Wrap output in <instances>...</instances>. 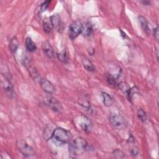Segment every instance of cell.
<instances>
[{
    "label": "cell",
    "instance_id": "cell-1",
    "mask_svg": "<svg viewBox=\"0 0 159 159\" xmlns=\"http://www.w3.org/2000/svg\"><path fill=\"white\" fill-rule=\"evenodd\" d=\"M87 147L86 141L82 137H77L70 144V151L74 157L84 152Z\"/></svg>",
    "mask_w": 159,
    "mask_h": 159
},
{
    "label": "cell",
    "instance_id": "cell-2",
    "mask_svg": "<svg viewBox=\"0 0 159 159\" xmlns=\"http://www.w3.org/2000/svg\"><path fill=\"white\" fill-rule=\"evenodd\" d=\"M52 138L60 143L65 144L70 142L71 135L67 130L61 127H57L53 130Z\"/></svg>",
    "mask_w": 159,
    "mask_h": 159
},
{
    "label": "cell",
    "instance_id": "cell-3",
    "mask_svg": "<svg viewBox=\"0 0 159 159\" xmlns=\"http://www.w3.org/2000/svg\"><path fill=\"white\" fill-rule=\"evenodd\" d=\"M109 120L111 125L116 129L123 130L127 127V122L125 119L120 114H111Z\"/></svg>",
    "mask_w": 159,
    "mask_h": 159
},
{
    "label": "cell",
    "instance_id": "cell-4",
    "mask_svg": "<svg viewBox=\"0 0 159 159\" xmlns=\"http://www.w3.org/2000/svg\"><path fill=\"white\" fill-rule=\"evenodd\" d=\"M16 147L24 157H31L35 153L34 148L23 139H19L17 141Z\"/></svg>",
    "mask_w": 159,
    "mask_h": 159
},
{
    "label": "cell",
    "instance_id": "cell-5",
    "mask_svg": "<svg viewBox=\"0 0 159 159\" xmlns=\"http://www.w3.org/2000/svg\"><path fill=\"white\" fill-rule=\"evenodd\" d=\"M76 124L79 125V127L85 132L89 133L93 129V124L91 121L85 116L81 115L78 116L75 119Z\"/></svg>",
    "mask_w": 159,
    "mask_h": 159
},
{
    "label": "cell",
    "instance_id": "cell-6",
    "mask_svg": "<svg viewBox=\"0 0 159 159\" xmlns=\"http://www.w3.org/2000/svg\"><path fill=\"white\" fill-rule=\"evenodd\" d=\"M82 23L79 20L73 22L69 27L68 36L71 40L75 39L80 34H81Z\"/></svg>",
    "mask_w": 159,
    "mask_h": 159
},
{
    "label": "cell",
    "instance_id": "cell-7",
    "mask_svg": "<svg viewBox=\"0 0 159 159\" xmlns=\"http://www.w3.org/2000/svg\"><path fill=\"white\" fill-rule=\"evenodd\" d=\"M44 102L46 105L55 112H59L62 109L60 102L55 98L52 96H47L45 98Z\"/></svg>",
    "mask_w": 159,
    "mask_h": 159
},
{
    "label": "cell",
    "instance_id": "cell-8",
    "mask_svg": "<svg viewBox=\"0 0 159 159\" xmlns=\"http://www.w3.org/2000/svg\"><path fill=\"white\" fill-rule=\"evenodd\" d=\"M40 85L42 89L47 93L52 94L55 93V88L53 84L47 79L40 80Z\"/></svg>",
    "mask_w": 159,
    "mask_h": 159
},
{
    "label": "cell",
    "instance_id": "cell-9",
    "mask_svg": "<svg viewBox=\"0 0 159 159\" xmlns=\"http://www.w3.org/2000/svg\"><path fill=\"white\" fill-rule=\"evenodd\" d=\"M93 32V27L91 23L89 22H86L84 24H82V29H81V34L85 37H89L91 35Z\"/></svg>",
    "mask_w": 159,
    "mask_h": 159
},
{
    "label": "cell",
    "instance_id": "cell-10",
    "mask_svg": "<svg viewBox=\"0 0 159 159\" xmlns=\"http://www.w3.org/2000/svg\"><path fill=\"white\" fill-rule=\"evenodd\" d=\"M42 49L45 54L50 58H52L54 56V52L52 47L48 42H44L42 43Z\"/></svg>",
    "mask_w": 159,
    "mask_h": 159
},
{
    "label": "cell",
    "instance_id": "cell-11",
    "mask_svg": "<svg viewBox=\"0 0 159 159\" xmlns=\"http://www.w3.org/2000/svg\"><path fill=\"white\" fill-rule=\"evenodd\" d=\"M50 19H51L53 28L58 30H61L62 23L60 19V16L58 14H54L50 17Z\"/></svg>",
    "mask_w": 159,
    "mask_h": 159
},
{
    "label": "cell",
    "instance_id": "cell-12",
    "mask_svg": "<svg viewBox=\"0 0 159 159\" xmlns=\"http://www.w3.org/2000/svg\"><path fill=\"white\" fill-rule=\"evenodd\" d=\"M2 83L4 91L9 95H12L13 93V87L9 80L6 76H5V79L2 81Z\"/></svg>",
    "mask_w": 159,
    "mask_h": 159
},
{
    "label": "cell",
    "instance_id": "cell-13",
    "mask_svg": "<svg viewBox=\"0 0 159 159\" xmlns=\"http://www.w3.org/2000/svg\"><path fill=\"white\" fill-rule=\"evenodd\" d=\"M43 28L45 32L49 33L53 28L52 20L50 17H45L43 20Z\"/></svg>",
    "mask_w": 159,
    "mask_h": 159
},
{
    "label": "cell",
    "instance_id": "cell-14",
    "mask_svg": "<svg viewBox=\"0 0 159 159\" xmlns=\"http://www.w3.org/2000/svg\"><path fill=\"white\" fill-rule=\"evenodd\" d=\"M101 96H102V102H103V104L104 106L109 107L112 104L113 99L109 94H107L106 92H102Z\"/></svg>",
    "mask_w": 159,
    "mask_h": 159
},
{
    "label": "cell",
    "instance_id": "cell-15",
    "mask_svg": "<svg viewBox=\"0 0 159 159\" xmlns=\"http://www.w3.org/2000/svg\"><path fill=\"white\" fill-rule=\"evenodd\" d=\"M25 45L26 49L30 52H33L35 51L37 49L35 43L33 42V40L30 37L26 38Z\"/></svg>",
    "mask_w": 159,
    "mask_h": 159
},
{
    "label": "cell",
    "instance_id": "cell-16",
    "mask_svg": "<svg viewBox=\"0 0 159 159\" xmlns=\"http://www.w3.org/2000/svg\"><path fill=\"white\" fill-rule=\"evenodd\" d=\"M83 65L84 68L88 71H94L95 70V68L93 64V63L88 58H84L82 60Z\"/></svg>",
    "mask_w": 159,
    "mask_h": 159
},
{
    "label": "cell",
    "instance_id": "cell-17",
    "mask_svg": "<svg viewBox=\"0 0 159 159\" xmlns=\"http://www.w3.org/2000/svg\"><path fill=\"white\" fill-rule=\"evenodd\" d=\"M139 20L141 25L142 29L146 32H149V27H148V22L147 20V19H145V17H144L143 16H139Z\"/></svg>",
    "mask_w": 159,
    "mask_h": 159
},
{
    "label": "cell",
    "instance_id": "cell-18",
    "mask_svg": "<svg viewBox=\"0 0 159 159\" xmlns=\"http://www.w3.org/2000/svg\"><path fill=\"white\" fill-rule=\"evenodd\" d=\"M18 47H19L18 40H17V39L16 37H14L13 39H11V40L10 42V44H9V47L11 48V50L12 52H15L17 50Z\"/></svg>",
    "mask_w": 159,
    "mask_h": 159
},
{
    "label": "cell",
    "instance_id": "cell-19",
    "mask_svg": "<svg viewBox=\"0 0 159 159\" xmlns=\"http://www.w3.org/2000/svg\"><path fill=\"white\" fill-rule=\"evenodd\" d=\"M138 118L142 122H144L147 119V114L142 109H139L137 111Z\"/></svg>",
    "mask_w": 159,
    "mask_h": 159
},
{
    "label": "cell",
    "instance_id": "cell-20",
    "mask_svg": "<svg viewBox=\"0 0 159 159\" xmlns=\"http://www.w3.org/2000/svg\"><path fill=\"white\" fill-rule=\"evenodd\" d=\"M57 57L59 59V60H60L61 61H62L63 63H66L68 61L66 54L65 52H64V51L62 52H60L59 53H57Z\"/></svg>",
    "mask_w": 159,
    "mask_h": 159
},
{
    "label": "cell",
    "instance_id": "cell-21",
    "mask_svg": "<svg viewBox=\"0 0 159 159\" xmlns=\"http://www.w3.org/2000/svg\"><path fill=\"white\" fill-rule=\"evenodd\" d=\"M29 71H30V74L31 75V76L35 80L37 79V78L39 76L38 73L36 71V70L34 68V67H30L29 68Z\"/></svg>",
    "mask_w": 159,
    "mask_h": 159
},
{
    "label": "cell",
    "instance_id": "cell-22",
    "mask_svg": "<svg viewBox=\"0 0 159 159\" xmlns=\"http://www.w3.org/2000/svg\"><path fill=\"white\" fill-rule=\"evenodd\" d=\"M114 155L116 158H124L125 157V153H124L122 151L119 150H116L114 152Z\"/></svg>",
    "mask_w": 159,
    "mask_h": 159
},
{
    "label": "cell",
    "instance_id": "cell-23",
    "mask_svg": "<svg viewBox=\"0 0 159 159\" xmlns=\"http://www.w3.org/2000/svg\"><path fill=\"white\" fill-rule=\"evenodd\" d=\"M50 3V1H45L43 2L42 4V6H41V10L42 11H44L47 9V8L48 7V4Z\"/></svg>",
    "mask_w": 159,
    "mask_h": 159
},
{
    "label": "cell",
    "instance_id": "cell-24",
    "mask_svg": "<svg viewBox=\"0 0 159 159\" xmlns=\"http://www.w3.org/2000/svg\"><path fill=\"white\" fill-rule=\"evenodd\" d=\"M153 34H154V36L155 37L156 39L158 40V29L157 27L153 29Z\"/></svg>",
    "mask_w": 159,
    "mask_h": 159
},
{
    "label": "cell",
    "instance_id": "cell-25",
    "mask_svg": "<svg viewBox=\"0 0 159 159\" xmlns=\"http://www.w3.org/2000/svg\"><path fill=\"white\" fill-rule=\"evenodd\" d=\"M130 152H131V154H132V155H138V154H139V150H138V149H137V148H133L131 150Z\"/></svg>",
    "mask_w": 159,
    "mask_h": 159
},
{
    "label": "cell",
    "instance_id": "cell-26",
    "mask_svg": "<svg viewBox=\"0 0 159 159\" xmlns=\"http://www.w3.org/2000/svg\"><path fill=\"white\" fill-rule=\"evenodd\" d=\"M141 2L144 4V5H148L150 4V2L148 1H141Z\"/></svg>",
    "mask_w": 159,
    "mask_h": 159
}]
</instances>
